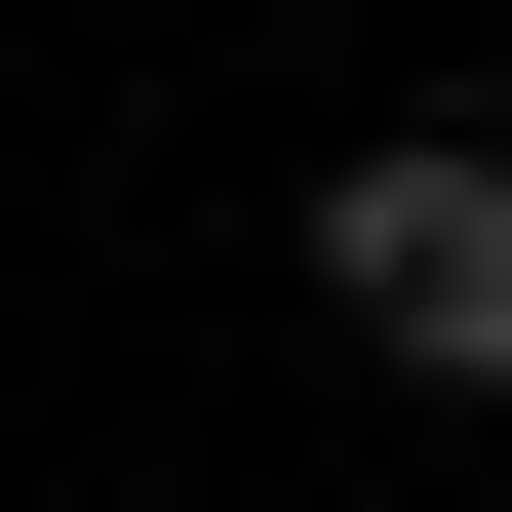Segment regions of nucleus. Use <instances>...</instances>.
<instances>
[{"instance_id":"f257e3e1","label":"nucleus","mask_w":512,"mask_h":512,"mask_svg":"<svg viewBox=\"0 0 512 512\" xmlns=\"http://www.w3.org/2000/svg\"><path fill=\"white\" fill-rule=\"evenodd\" d=\"M316 316H355L394 394H512V119H394V158H316Z\"/></svg>"}]
</instances>
